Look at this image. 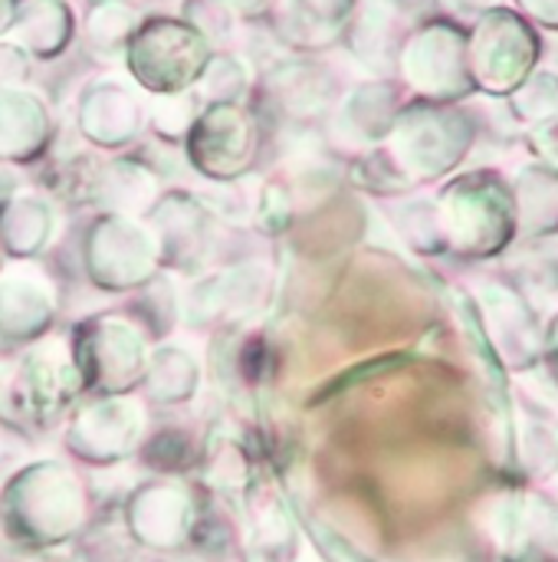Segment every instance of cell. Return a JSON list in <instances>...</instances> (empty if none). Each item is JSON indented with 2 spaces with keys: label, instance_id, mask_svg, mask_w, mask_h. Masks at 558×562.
I'll list each match as a JSON object with an SVG mask.
<instances>
[{
  "label": "cell",
  "instance_id": "obj_6",
  "mask_svg": "<svg viewBox=\"0 0 558 562\" xmlns=\"http://www.w3.org/2000/svg\"><path fill=\"white\" fill-rule=\"evenodd\" d=\"M352 0H283L273 33L289 49H322L339 40Z\"/></svg>",
  "mask_w": 558,
  "mask_h": 562
},
{
  "label": "cell",
  "instance_id": "obj_9",
  "mask_svg": "<svg viewBox=\"0 0 558 562\" xmlns=\"http://www.w3.org/2000/svg\"><path fill=\"white\" fill-rule=\"evenodd\" d=\"M253 86V69L240 53H210L201 79H197V99L207 105H237L247 99Z\"/></svg>",
  "mask_w": 558,
  "mask_h": 562
},
{
  "label": "cell",
  "instance_id": "obj_5",
  "mask_svg": "<svg viewBox=\"0 0 558 562\" xmlns=\"http://www.w3.org/2000/svg\"><path fill=\"white\" fill-rule=\"evenodd\" d=\"M53 119L46 102L26 89L0 92V161H33L49 148Z\"/></svg>",
  "mask_w": 558,
  "mask_h": 562
},
{
  "label": "cell",
  "instance_id": "obj_13",
  "mask_svg": "<svg viewBox=\"0 0 558 562\" xmlns=\"http://www.w3.org/2000/svg\"><path fill=\"white\" fill-rule=\"evenodd\" d=\"M207 43H224L237 30V16L217 0H184V16Z\"/></svg>",
  "mask_w": 558,
  "mask_h": 562
},
{
  "label": "cell",
  "instance_id": "obj_18",
  "mask_svg": "<svg viewBox=\"0 0 558 562\" xmlns=\"http://www.w3.org/2000/svg\"><path fill=\"white\" fill-rule=\"evenodd\" d=\"M89 3H105V0H89ZM122 3H128V0H122Z\"/></svg>",
  "mask_w": 558,
  "mask_h": 562
},
{
  "label": "cell",
  "instance_id": "obj_7",
  "mask_svg": "<svg viewBox=\"0 0 558 562\" xmlns=\"http://www.w3.org/2000/svg\"><path fill=\"white\" fill-rule=\"evenodd\" d=\"M16 46H23L33 59H56L72 43L76 16L66 0H23L13 16Z\"/></svg>",
  "mask_w": 558,
  "mask_h": 562
},
{
  "label": "cell",
  "instance_id": "obj_16",
  "mask_svg": "<svg viewBox=\"0 0 558 562\" xmlns=\"http://www.w3.org/2000/svg\"><path fill=\"white\" fill-rule=\"evenodd\" d=\"M16 198V175L0 165V211Z\"/></svg>",
  "mask_w": 558,
  "mask_h": 562
},
{
  "label": "cell",
  "instance_id": "obj_12",
  "mask_svg": "<svg viewBox=\"0 0 558 562\" xmlns=\"http://www.w3.org/2000/svg\"><path fill=\"white\" fill-rule=\"evenodd\" d=\"M257 201H260V191L250 188L247 178L220 181V184H214V191L201 194V204H204L210 214H217V217H224V221H234V224L247 221V217L257 211Z\"/></svg>",
  "mask_w": 558,
  "mask_h": 562
},
{
  "label": "cell",
  "instance_id": "obj_8",
  "mask_svg": "<svg viewBox=\"0 0 558 562\" xmlns=\"http://www.w3.org/2000/svg\"><path fill=\"white\" fill-rule=\"evenodd\" d=\"M95 201H102L109 211L118 214H141L158 198V175L145 161L135 158H115L99 168L92 184Z\"/></svg>",
  "mask_w": 558,
  "mask_h": 562
},
{
  "label": "cell",
  "instance_id": "obj_1",
  "mask_svg": "<svg viewBox=\"0 0 558 562\" xmlns=\"http://www.w3.org/2000/svg\"><path fill=\"white\" fill-rule=\"evenodd\" d=\"M210 59V43L178 16H148L135 26L125 63L135 82L155 95L187 92Z\"/></svg>",
  "mask_w": 558,
  "mask_h": 562
},
{
  "label": "cell",
  "instance_id": "obj_14",
  "mask_svg": "<svg viewBox=\"0 0 558 562\" xmlns=\"http://www.w3.org/2000/svg\"><path fill=\"white\" fill-rule=\"evenodd\" d=\"M33 72V56L10 43V40H0V92L3 89H20Z\"/></svg>",
  "mask_w": 558,
  "mask_h": 562
},
{
  "label": "cell",
  "instance_id": "obj_3",
  "mask_svg": "<svg viewBox=\"0 0 558 562\" xmlns=\"http://www.w3.org/2000/svg\"><path fill=\"white\" fill-rule=\"evenodd\" d=\"M263 92L270 109L289 125H306L322 119L332 105V76L312 59H280L263 76Z\"/></svg>",
  "mask_w": 558,
  "mask_h": 562
},
{
  "label": "cell",
  "instance_id": "obj_10",
  "mask_svg": "<svg viewBox=\"0 0 558 562\" xmlns=\"http://www.w3.org/2000/svg\"><path fill=\"white\" fill-rule=\"evenodd\" d=\"M135 26H138V13H135L132 3L105 0V3H92V7H89L82 36H86V46H89L92 53L112 56V53H118V49L128 46Z\"/></svg>",
  "mask_w": 558,
  "mask_h": 562
},
{
  "label": "cell",
  "instance_id": "obj_2",
  "mask_svg": "<svg viewBox=\"0 0 558 562\" xmlns=\"http://www.w3.org/2000/svg\"><path fill=\"white\" fill-rule=\"evenodd\" d=\"M187 161L210 181H234L253 165L260 151V125L253 112L237 105H207L197 112L187 138Z\"/></svg>",
  "mask_w": 558,
  "mask_h": 562
},
{
  "label": "cell",
  "instance_id": "obj_4",
  "mask_svg": "<svg viewBox=\"0 0 558 562\" xmlns=\"http://www.w3.org/2000/svg\"><path fill=\"white\" fill-rule=\"evenodd\" d=\"M145 125L141 99L118 79H99L79 99V132L102 148H122Z\"/></svg>",
  "mask_w": 558,
  "mask_h": 562
},
{
  "label": "cell",
  "instance_id": "obj_15",
  "mask_svg": "<svg viewBox=\"0 0 558 562\" xmlns=\"http://www.w3.org/2000/svg\"><path fill=\"white\" fill-rule=\"evenodd\" d=\"M217 3H224L234 16H243V20H257L263 13H270V7H273V0H217Z\"/></svg>",
  "mask_w": 558,
  "mask_h": 562
},
{
  "label": "cell",
  "instance_id": "obj_17",
  "mask_svg": "<svg viewBox=\"0 0 558 562\" xmlns=\"http://www.w3.org/2000/svg\"><path fill=\"white\" fill-rule=\"evenodd\" d=\"M13 16H16V0H0V33L13 26Z\"/></svg>",
  "mask_w": 558,
  "mask_h": 562
},
{
  "label": "cell",
  "instance_id": "obj_11",
  "mask_svg": "<svg viewBox=\"0 0 558 562\" xmlns=\"http://www.w3.org/2000/svg\"><path fill=\"white\" fill-rule=\"evenodd\" d=\"M197 112H201V99H197V92L187 89V92H174V95H158L148 112V122H151V132L164 145H178L187 138Z\"/></svg>",
  "mask_w": 558,
  "mask_h": 562
}]
</instances>
